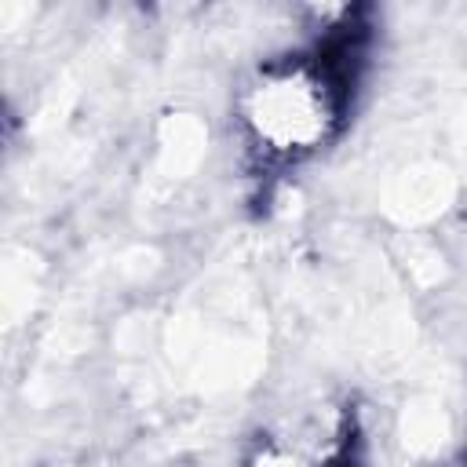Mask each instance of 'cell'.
<instances>
[{
    "mask_svg": "<svg viewBox=\"0 0 467 467\" xmlns=\"http://www.w3.org/2000/svg\"><path fill=\"white\" fill-rule=\"evenodd\" d=\"M361 29L332 26L314 47L259 66L241 95V128L259 168H296L339 135L361 77Z\"/></svg>",
    "mask_w": 467,
    "mask_h": 467,
    "instance_id": "obj_1",
    "label": "cell"
},
{
    "mask_svg": "<svg viewBox=\"0 0 467 467\" xmlns=\"http://www.w3.org/2000/svg\"><path fill=\"white\" fill-rule=\"evenodd\" d=\"M347 416H332L325 423H299L274 434H263L248 456V467H339L350 449Z\"/></svg>",
    "mask_w": 467,
    "mask_h": 467,
    "instance_id": "obj_2",
    "label": "cell"
},
{
    "mask_svg": "<svg viewBox=\"0 0 467 467\" xmlns=\"http://www.w3.org/2000/svg\"><path fill=\"white\" fill-rule=\"evenodd\" d=\"M460 467H467V460H463V463H460Z\"/></svg>",
    "mask_w": 467,
    "mask_h": 467,
    "instance_id": "obj_3",
    "label": "cell"
}]
</instances>
